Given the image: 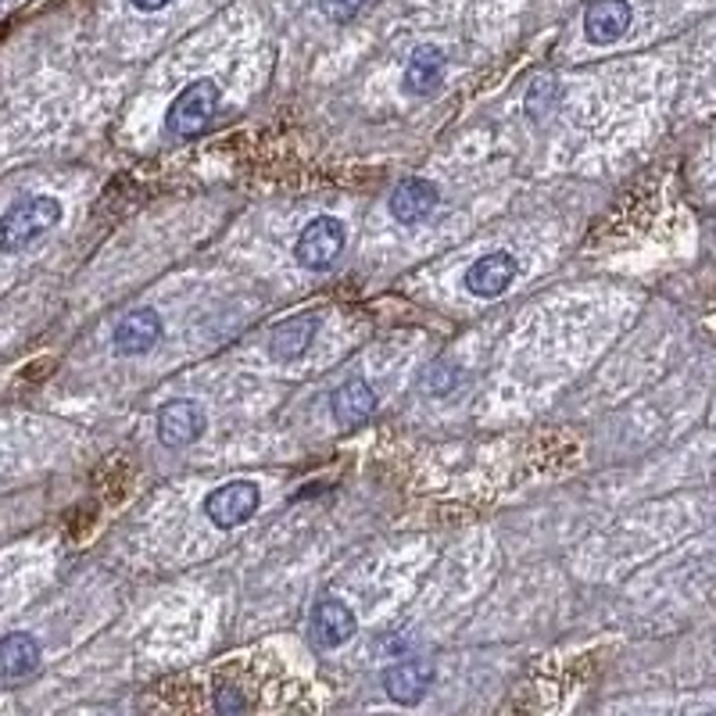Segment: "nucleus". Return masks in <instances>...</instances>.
I'll return each instance as SVG.
<instances>
[{
	"label": "nucleus",
	"instance_id": "nucleus-6",
	"mask_svg": "<svg viewBox=\"0 0 716 716\" xmlns=\"http://www.w3.org/2000/svg\"><path fill=\"white\" fill-rule=\"evenodd\" d=\"M205 423L208 419L201 413V405L187 402V398H173L169 405H162V413H158V437H162V445H169V448H187L205 434Z\"/></svg>",
	"mask_w": 716,
	"mask_h": 716
},
{
	"label": "nucleus",
	"instance_id": "nucleus-4",
	"mask_svg": "<svg viewBox=\"0 0 716 716\" xmlns=\"http://www.w3.org/2000/svg\"><path fill=\"white\" fill-rule=\"evenodd\" d=\"M258 501H262V495H258L255 480H230V484L216 487V491L205 498V516L216 527L234 530L240 523H248L251 516L258 512Z\"/></svg>",
	"mask_w": 716,
	"mask_h": 716
},
{
	"label": "nucleus",
	"instance_id": "nucleus-10",
	"mask_svg": "<svg viewBox=\"0 0 716 716\" xmlns=\"http://www.w3.org/2000/svg\"><path fill=\"white\" fill-rule=\"evenodd\" d=\"M437 187L430 179H402L391 194V216L402 226H416L423 219H430V211L437 208Z\"/></svg>",
	"mask_w": 716,
	"mask_h": 716
},
{
	"label": "nucleus",
	"instance_id": "nucleus-13",
	"mask_svg": "<svg viewBox=\"0 0 716 716\" xmlns=\"http://www.w3.org/2000/svg\"><path fill=\"white\" fill-rule=\"evenodd\" d=\"M37 666H40V645L33 634L14 631L0 637V677L22 681L29 674H37Z\"/></svg>",
	"mask_w": 716,
	"mask_h": 716
},
{
	"label": "nucleus",
	"instance_id": "nucleus-3",
	"mask_svg": "<svg viewBox=\"0 0 716 716\" xmlns=\"http://www.w3.org/2000/svg\"><path fill=\"white\" fill-rule=\"evenodd\" d=\"M344 243H347L344 222L333 219V216H319L301 230V237L294 243V258H298V266L323 272L344 255Z\"/></svg>",
	"mask_w": 716,
	"mask_h": 716
},
{
	"label": "nucleus",
	"instance_id": "nucleus-11",
	"mask_svg": "<svg viewBox=\"0 0 716 716\" xmlns=\"http://www.w3.org/2000/svg\"><path fill=\"white\" fill-rule=\"evenodd\" d=\"M631 29V4L627 0H595L584 11V33L591 43H616Z\"/></svg>",
	"mask_w": 716,
	"mask_h": 716
},
{
	"label": "nucleus",
	"instance_id": "nucleus-20",
	"mask_svg": "<svg viewBox=\"0 0 716 716\" xmlns=\"http://www.w3.org/2000/svg\"><path fill=\"white\" fill-rule=\"evenodd\" d=\"M165 4H169V0H133L136 11H162Z\"/></svg>",
	"mask_w": 716,
	"mask_h": 716
},
{
	"label": "nucleus",
	"instance_id": "nucleus-18",
	"mask_svg": "<svg viewBox=\"0 0 716 716\" xmlns=\"http://www.w3.org/2000/svg\"><path fill=\"white\" fill-rule=\"evenodd\" d=\"M548 104H552V83H548V80H538V86H530V97H527V112H530V118H541Z\"/></svg>",
	"mask_w": 716,
	"mask_h": 716
},
{
	"label": "nucleus",
	"instance_id": "nucleus-2",
	"mask_svg": "<svg viewBox=\"0 0 716 716\" xmlns=\"http://www.w3.org/2000/svg\"><path fill=\"white\" fill-rule=\"evenodd\" d=\"M219 112V86L211 80H194L190 86H183L176 101L169 104V115H165V129L176 141H190V136H201L211 118Z\"/></svg>",
	"mask_w": 716,
	"mask_h": 716
},
{
	"label": "nucleus",
	"instance_id": "nucleus-1",
	"mask_svg": "<svg viewBox=\"0 0 716 716\" xmlns=\"http://www.w3.org/2000/svg\"><path fill=\"white\" fill-rule=\"evenodd\" d=\"M61 222V201L58 197H25V201L11 205L0 219V251H25L33 248L40 237H48Z\"/></svg>",
	"mask_w": 716,
	"mask_h": 716
},
{
	"label": "nucleus",
	"instance_id": "nucleus-19",
	"mask_svg": "<svg viewBox=\"0 0 716 716\" xmlns=\"http://www.w3.org/2000/svg\"><path fill=\"white\" fill-rule=\"evenodd\" d=\"M216 706H219V713H222V716H237L240 698H237L234 692H219V695H216Z\"/></svg>",
	"mask_w": 716,
	"mask_h": 716
},
{
	"label": "nucleus",
	"instance_id": "nucleus-5",
	"mask_svg": "<svg viewBox=\"0 0 716 716\" xmlns=\"http://www.w3.org/2000/svg\"><path fill=\"white\" fill-rule=\"evenodd\" d=\"M309 637L315 648H341L355 637V613L341 599H323L309 616Z\"/></svg>",
	"mask_w": 716,
	"mask_h": 716
},
{
	"label": "nucleus",
	"instance_id": "nucleus-8",
	"mask_svg": "<svg viewBox=\"0 0 716 716\" xmlns=\"http://www.w3.org/2000/svg\"><path fill=\"white\" fill-rule=\"evenodd\" d=\"M430 688H434V666L423 660H402L384 674V692L391 695V703H398V706L423 703Z\"/></svg>",
	"mask_w": 716,
	"mask_h": 716
},
{
	"label": "nucleus",
	"instance_id": "nucleus-9",
	"mask_svg": "<svg viewBox=\"0 0 716 716\" xmlns=\"http://www.w3.org/2000/svg\"><path fill=\"white\" fill-rule=\"evenodd\" d=\"M158 338H162V315L155 309H133L129 315L118 319L112 344L118 355H141L147 347H155Z\"/></svg>",
	"mask_w": 716,
	"mask_h": 716
},
{
	"label": "nucleus",
	"instance_id": "nucleus-12",
	"mask_svg": "<svg viewBox=\"0 0 716 716\" xmlns=\"http://www.w3.org/2000/svg\"><path fill=\"white\" fill-rule=\"evenodd\" d=\"M330 408H333V419H338V426H344V430H355V426H362L365 419L373 416L376 394H373L370 384H365V380H344V384L333 391Z\"/></svg>",
	"mask_w": 716,
	"mask_h": 716
},
{
	"label": "nucleus",
	"instance_id": "nucleus-14",
	"mask_svg": "<svg viewBox=\"0 0 716 716\" xmlns=\"http://www.w3.org/2000/svg\"><path fill=\"white\" fill-rule=\"evenodd\" d=\"M445 51L434 48V43H423V48H416V54L408 58V65H405V90L408 94H434V90L440 86V80H445Z\"/></svg>",
	"mask_w": 716,
	"mask_h": 716
},
{
	"label": "nucleus",
	"instance_id": "nucleus-7",
	"mask_svg": "<svg viewBox=\"0 0 716 716\" xmlns=\"http://www.w3.org/2000/svg\"><path fill=\"white\" fill-rule=\"evenodd\" d=\"M516 272H520L516 255L491 251V255L477 258V262L466 269V291L477 294V298H498L516 280Z\"/></svg>",
	"mask_w": 716,
	"mask_h": 716
},
{
	"label": "nucleus",
	"instance_id": "nucleus-16",
	"mask_svg": "<svg viewBox=\"0 0 716 716\" xmlns=\"http://www.w3.org/2000/svg\"><path fill=\"white\" fill-rule=\"evenodd\" d=\"M459 365L455 362H437L430 376H426V391L430 394H445V391H455V384H459Z\"/></svg>",
	"mask_w": 716,
	"mask_h": 716
},
{
	"label": "nucleus",
	"instance_id": "nucleus-17",
	"mask_svg": "<svg viewBox=\"0 0 716 716\" xmlns=\"http://www.w3.org/2000/svg\"><path fill=\"white\" fill-rule=\"evenodd\" d=\"M323 4V11L330 14V19H338V22H347V19H355V14L370 4V0H319Z\"/></svg>",
	"mask_w": 716,
	"mask_h": 716
},
{
	"label": "nucleus",
	"instance_id": "nucleus-15",
	"mask_svg": "<svg viewBox=\"0 0 716 716\" xmlns=\"http://www.w3.org/2000/svg\"><path fill=\"white\" fill-rule=\"evenodd\" d=\"M315 333H319V315H294L277 326V333L269 341V352L280 362H294L312 347Z\"/></svg>",
	"mask_w": 716,
	"mask_h": 716
}]
</instances>
